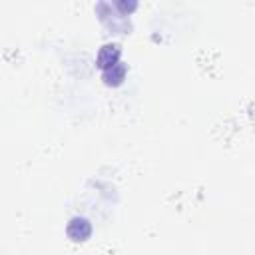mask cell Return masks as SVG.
<instances>
[{
  "mask_svg": "<svg viewBox=\"0 0 255 255\" xmlns=\"http://www.w3.org/2000/svg\"><path fill=\"white\" fill-rule=\"evenodd\" d=\"M66 233H68V237L72 241H86L90 237V233H92V225L84 217H72L68 227H66Z\"/></svg>",
  "mask_w": 255,
  "mask_h": 255,
  "instance_id": "cell-1",
  "label": "cell"
},
{
  "mask_svg": "<svg viewBox=\"0 0 255 255\" xmlns=\"http://www.w3.org/2000/svg\"><path fill=\"white\" fill-rule=\"evenodd\" d=\"M96 62L102 68V72L112 68V66H116V64H120V46L118 44H104L100 48L98 56H96Z\"/></svg>",
  "mask_w": 255,
  "mask_h": 255,
  "instance_id": "cell-2",
  "label": "cell"
},
{
  "mask_svg": "<svg viewBox=\"0 0 255 255\" xmlns=\"http://www.w3.org/2000/svg\"><path fill=\"white\" fill-rule=\"evenodd\" d=\"M126 72H128V68H126L124 62H120V64H116V66L104 70V72H102L104 84H106V86H120V84L124 82V78H126Z\"/></svg>",
  "mask_w": 255,
  "mask_h": 255,
  "instance_id": "cell-3",
  "label": "cell"
}]
</instances>
